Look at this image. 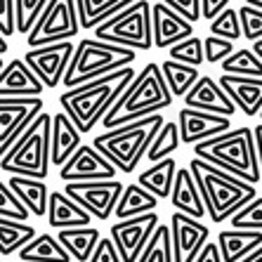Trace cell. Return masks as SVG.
I'll return each mask as SVG.
<instances>
[{
    "instance_id": "cell-8",
    "label": "cell",
    "mask_w": 262,
    "mask_h": 262,
    "mask_svg": "<svg viewBox=\"0 0 262 262\" xmlns=\"http://www.w3.org/2000/svg\"><path fill=\"white\" fill-rule=\"evenodd\" d=\"M154 5L149 0H137L133 7L123 10L106 24L95 31V38L111 45H121L130 50H151L154 48Z\"/></svg>"
},
{
    "instance_id": "cell-51",
    "label": "cell",
    "mask_w": 262,
    "mask_h": 262,
    "mask_svg": "<svg viewBox=\"0 0 262 262\" xmlns=\"http://www.w3.org/2000/svg\"><path fill=\"white\" fill-rule=\"evenodd\" d=\"M246 5H250V7H257V10H262V0H246Z\"/></svg>"
},
{
    "instance_id": "cell-38",
    "label": "cell",
    "mask_w": 262,
    "mask_h": 262,
    "mask_svg": "<svg viewBox=\"0 0 262 262\" xmlns=\"http://www.w3.org/2000/svg\"><path fill=\"white\" fill-rule=\"evenodd\" d=\"M29 215H31V210L12 191V187L7 184V180H3V182H0V217L14 220V222H24V220H29Z\"/></svg>"
},
{
    "instance_id": "cell-18",
    "label": "cell",
    "mask_w": 262,
    "mask_h": 262,
    "mask_svg": "<svg viewBox=\"0 0 262 262\" xmlns=\"http://www.w3.org/2000/svg\"><path fill=\"white\" fill-rule=\"evenodd\" d=\"M184 106L208 111V114H217V116H225V118H232L236 114V104L229 99L225 88L220 85L213 76H201L199 78V83L184 97Z\"/></svg>"
},
{
    "instance_id": "cell-23",
    "label": "cell",
    "mask_w": 262,
    "mask_h": 262,
    "mask_svg": "<svg viewBox=\"0 0 262 262\" xmlns=\"http://www.w3.org/2000/svg\"><path fill=\"white\" fill-rule=\"evenodd\" d=\"M80 146H83V133L73 125V121L64 111L55 114V123H52V165L64 168Z\"/></svg>"
},
{
    "instance_id": "cell-7",
    "label": "cell",
    "mask_w": 262,
    "mask_h": 262,
    "mask_svg": "<svg viewBox=\"0 0 262 262\" xmlns=\"http://www.w3.org/2000/svg\"><path fill=\"white\" fill-rule=\"evenodd\" d=\"M52 123H55V116L40 114L36 123L14 142L12 149L3 154L0 170L5 175L45 180L48 168L52 163Z\"/></svg>"
},
{
    "instance_id": "cell-9",
    "label": "cell",
    "mask_w": 262,
    "mask_h": 262,
    "mask_svg": "<svg viewBox=\"0 0 262 262\" xmlns=\"http://www.w3.org/2000/svg\"><path fill=\"white\" fill-rule=\"evenodd\" d=\"M80 29L83 26H80L76 0H50L33 31L26 36V45L29 50H38L57 43H69L73 36H78Z\"/></svg>"
},
{
    "instance_id": "cell-25",
    "label": "cell",
    "mask_w": 262,
    "mask_h": 262,
    "mask_svg": "<svg viewBox=\"0 0 262 262\" xmlns=\"http://www.w3.org/2000/svg\"><path fill=\"white\" fill-rule=\"evenodd\" d=\"M135 3L137 0H76L80 26L85 31H97L102 24L121 14L123 10L133 7Z\"/></svg>"
},
{
    "instance_id": "cell-31",
    "label": "cell",
    "mask_w": 262,
    "mask_h": 262,
    "mask_svg": "<svg viewBox=\"0 0 262 262\" xmlns=\"http://www.w3.org/2000/svg\"><path fill=\"white\" fill-rule=\"evenodd\" d=\"M0 229H3V238H0V255L10 257L14 253H21L26 246L38 236L36 229L29 222H14V220H0Z\"/></svg>"
},
{
    "instance_id": "cell-35",
    "label": "cell",
    "mask_w": 262,
    "mask_h": 262,
    "mask_svg": "<svg viewBox=\"0 0 262 262\" xmlns=\"http://www.w3.org/2000/svg\"><path fill=\"white\" fill-rule=\"evenodd\" d=\"M137 262H175L170 225H163V222H161L156 234L151 236L149 246L144 248V253H142V257Z\"/></svg>"
},
{
    "instance_id": "cell-37",
    "label": "cell",
    "mask_w": 262,
    "mask_h": 262,
    "mask_svg": "<svg viewBox=\"0 0 262 262\" xmlns=\"http://www.w3.org/2000/svg\"><path fill=\"white\" fill-rule=\"evenodd\" d=\"M210 36L225 38V40H232V43H236L238 38H244V26H241L238 10L229 7L215 21H210Z\"/></svg>"
},
{
    "instance_id": "cell-44",
    "label": "cell",
    "mask_w": 262,
    "mask_h": 262,
    "mask_svg": "<svg viewBox=\"0 0 262 262\" xmlns=\"http://www.w3.org/2000/svg\"><path fill=\"white\" fill-rule=\"evenodd\" d=\"M163 5H168L170 10H175L177 14H182L187 21L196 24L199 19L203 17L201 14V0H161Z\"/></svg>"
},
{
    "instance_id": "cell-52",
    "label": "cell",
    "mask_w": 262,
    "mask_h": 262,
    "mask_svg": "<svg viewBox=\"0 0 262 262\" xmlns=\"http://www.w3.org/2000/svg\"><path fill=\"white\" fill-rule=\"evenodd\" d=\"M7 52V38H3V43H0V55H5Z\"/></svg>"
},
{
    "instance_id": "cell-33",
    "label": "cell",
    "mask_w": 262,
    "mask_h": 262,
    "mask_svg": "<svg viewBox=\"0 0 262 262\" xmlns=\"http://www.w3.org/2000/svg\"><path fill=\"white\" fill-rule=\"evenodd\" d=\"M222 73L227 76H244V78H262V59L253 52V48L236 50L229 59L222 64Z\"/></svg>"
},
{
    "instance_id": "cell-20",
    "label": "cell",
    "mask_w": 262,
    "mask_h": 262,
    "mask_svg": "<svg viewBox=\"0 0 262 262\" xmlns=\"http://www.w3.org/2000/svg\"><path fill=\"white\" fill-rule=\"evenodd\" d=\"M217 83L225 88L236 109H241L248 118H253L262 111V78H244V76H227L222 73Z\"/></svg>"
},
{
    "instance_id": "cell-15",
    "label": "cell",
    "mask_w": 262,
    "mask_h": 262,
    "mask_svg": "<svg viewBox=\"0 0 262 262\" xmlns=\"http://www.w3.org/2000/svg\"><path fill=\"white\" fill-rule=\"evenodd\" d=\"M170 234H172V250L175 262H194L203 248L208 246L210 229L201 220H194L184 213H172L170 217Z\"/></svg>"
},
{
    "instance_id": "cell-6",
    "label": "cell",
    "mask_w": 262,
    "mask_h": 262,
    "mask_svg": "<svg viewBox=\"0 0 262 262\" xmlns=\"http://www.w3.org/2000/svg\"><path fill=\"white\" fill-rule=\"evenodd\" d=\"M135 59H137V52L130 48L104 43V40H97V38H83L76 45V55H73L71 67L67 71L64 88L76 90L80 85L106 78V76L121 71V69L133 67Z\"/></svg>"
},
{
    "instance_id": "cell-13",
    "label": "cell",
    "mask_w": 262,
    "mask_h": 262,
    "mask_svg": "<svg viewBox=\"0 0 262 262\" xmlns=\"http://www.w3.org/2000/svg\"><path fill=\"white\" fill-rule=\"evenodd\" d=\"M73 55H76V45L69 40V43L48 45V48L26 50L24 61L33 69V73L40 78L45 88H57L67 78Z\"/></svg>"
},
{
    "instance_id": "cell-11",
    "label": "cell",
    "mask_w": 262,
    "mask_h": 262,
    "mask_svg": "<svg viewBox=\"0 0 262 262\" xmlns=\"http://www.w3.org/2000/svg\"><path fill=\"white\" fill-rule=\"evenodd\" d=\"M123 182L118 180H104V182H69L64 194L71 196L80 208H85L95 220H109L116 215L118 201H121Z\"/></svg>"
},
{
    "instance_id": "cell-4",
    "label": "cell",
    "mask_w": 262,
    "mask_h": 262,
    "mask_svg": "<svg viewBox=\"0 0 262 262\" xmlns=\"http://www.w3.org/2000/svg\"><path fill=\"white\" fill-rule=\"evenodd\" d=\"M194 156L206 161V163L217 165V168L232 172L238 180H246L250 184H257L262 180L255 133L248 125L232 128L229 133L217 135L213 140L199 142L194 146Z\"/></svg>"
},
{
    "instance_id": "cell-27",
    "label": "cell",
    "mask_w": 262,
    "mask_h": 262,
    "mask_svg": "<svg viewBox=\"0 0 262 262\" xmlns=\"http://www.w3.org/2000/svg\"><path fill=\"white\" fill-rule=\"evenodd\" d=\"M7 184L12 187V191L21 199V203L29 208L33 217H45V215H48L50 194H48V184H45V180L10 175L7 177Z\"/></svg>"
},
{
    "instance_id": "cell-22",
    "label": "cell",
    "mask_w": 262,
    "mask_h": 262,
    "mask_svg": "<svg viewBox=\"0 0 262 262\" xmlns=\"http://www.w3.org/2000/svg\"><path fill=\"white\" fill-rule=\"evenodd\" d=\"M170 203L177 213H184L194 220H201L203 215H208L203 194H201V189H199V184H196L194 175H191L189 165H187V168H180V172H177Z\"/></svg>"
},
{
    "instance_id": "cell-3",
    "label": "cell",
    "mask_w": 262,
    "mask_h": 262,
    "mask_svg": "<svg viewBox=\"0 0 262 262\" xmlns=\"http://www.w3.org/2000/svg\"><path fill=\"white\" fill-rule=\"evenodd\" d=\"M189 170L194 175L196 184H199V189H201L208 208V217L213 222L232 220L241 208H246L250 201L257 199L255 184L238 180L232 172L222 170L213 163H206L196 156L189 161Z\"/></svg>"
},
{
    "instance_id": "cell-46",
    "label": "cell",
    "mask_w": 262,
    "mask_h": 262,
    "mask_svg": "<svg viewBox=\"0 0 262 262\" xmlns=\"http://www.w3.org/2000/svg\"><path fill=\"white\" fill-rule=\"evenodd\" d=\"M225 10H229V0H201V14L208 21H215Z\"/></svg>"
},
{
    "instance_id": "cell-50",
    "label": "cell",
    "mask_w": 262,
    "mask_h": 262,
    "mask_svg": "<svg viewBox=\"0 0 262 262\" xmlns=\"http://www.w3.org/2000/svg\"><path fill=\"white\" fill-rule=\"evenodd\" d=\"M253 52H255V55L262 59V40H257V43H253Z\"/></svg>"
},
{
    "instance_id": "cell-40",
    "label": "cell",
    "mask_w": 262,
    "mask_h": 262,
    "mask_svg": "<svg viewBox=\"0 0 262 262\" xmlns=\"http://www.w3.org/2000/svg\"><path fill=\"white\" fill-rule=\"evenodd\" d=\"M50 0H17V14H19V33L29 36L40 14L45 12Z\"/></svg>"
},
{
    "instance_id": "cell-17",
    "label": "cell",
    "mask_w": 262,
    "mask_h": 262,
    "mask_svg": "<svg viewBox=\"0 0 262 262\" xmlns=\"http://www.w3.org/2000/svg\"><path fill=\"white\" fill-rule=\"evenodd\" d=\"M154 48L170 50L194 36V24L163 3H154Z\"/></svg>"
},
{
    "instance_id": "cell-53",
    "label": "cell",
    "mask_w": 262,
    "mask_h": 262,
    "mask_svg": "<svg viewBox=\"0 0 262 262\" xmlns=\"http://www.w3.org/2000/svg\"><path fill=\"white\" fill-rule=\"evenodd\" d=\"M260 121H262V111H260Z\"/></svg>"
},
{
    "instance_id": "cell-16",
    "label": "cell",
    "mask_w": 262,
    "mask_h": 262,
    "mask_svg": "<svg viewBox=\"0 0 262 262\" xmlns=\"http://www.w3.org/2000/svg\"><path fill=\"white\" fill-rule=\"evenodd\" d=\"M177 123H180L182 144H191V146L232 130V118L208 114V111H199V109H189V106L180 109V121Z\"/></svg>"
},
{
    "instance_id": "cell-14",
    "label": "cell",
    "mask_w": 262,
    "mask_h": 262,
    "mask_svg": "<svg viewBox=\"0 0 262 262\" xmlns=\"http://www.w3.org/2000/svg\"><path fill=\"white\" fill-rule=\"evenodd\" d=\"M118 168L104 159L95 149V144H83L73 154L69 163L59 168V180L69 182H104V180H116Z\"/></svg>"
},
{
    "instance_id": "cell-42",
    "label": "cell",
    "mask_w": 262,
    "mask_h": 262,
    "mask_svg": "<svg viewBox=\"0 0 262 262\" xmlns=\"http://www.w3.org/2000/svg\"><path fill=\"white\" fill-rule=\"evenodd\" d=\"M203 45H206V61L208 64H222L225 59L236 52L232 40H225V38H217V36H208L203 38Z\"/></svg>"
},
{
    "instance_id": "cell-32",
    "label": "cell",
    "mask_w": 262,
    "mask_h": 262,
    "mask_svg": "<svg viewBox=\"0 0 262 262\" xmlns=\"http://www.w3.org/2000/svg\"><path fill=\"white\" fill-rule=\"evenodd\" d=\"M163 69V76H165V83L170 88L172 97H187L191 92V88L199 83V69L194 67H187V64H180V61H172V59H165L161 64Z\"/></svg>"
},
{
    "instance_id": "cell-48",
    "label": "cell",
    "mask_w": 262,
    "mask_h": 262,
    "mask_svg": "<svg viewBox=\"0 0 262 262\" xmlns=\"http://www.w3.org/2000/svg\"><path fill=\"white\" fill-rule=\"evenodd\" d=\"M255 133V146H257V159H260V168H262V123L253 128Z\"/></svg>"
},
{
    "instance_id": "cell-34",
    "label": "cell",
    "mask_w": 262,
    "mask_h": 262,
    "mask_svg": "<svg viewBox=\"0 0 262 262\" xmlns=\"http://www.w3.org/2000/svg\"><path fill=\"white\" fill-rule=\"evenodd\" d=\"M182 144V135H180V123H165L159 137L154 140L151 149L146 154L149 163H161L165 159H172V154Z\"/></svg>"
},
{
    "instance_id": "cell-28",
    "label": "cell",
    "mask_w": 262,
    "mask_h": 262,
    "mask_svg": "<svg viewBox=\"0 0 262 262\" xmlns=\"http://www.w3.org/2000/svg\"><path fill=\"white\" fill-rule=\"evenodd\" d=\"M59 244L69 250V255L78 262H90L97 250L102 234L97 227H78V229H61L57 232Z\"/></svg>"
},
{
    "instance_id": "cell-30",
    "label": "cell",
    "mask_w": 262,
    "mask_h": 262,
    "mask_svg": "<svg viewBox=\"0 0 262 262\" xmlns=\"http://www.w3.org/2000/svg\"><path fill=\"white\" fill-rule=\"evenodd\" d=\"M73 257L52 234H40L19 253V262H71Z\"/></svg>"
},
{
    "instance_id": "cell-49",
    "label": "cell",
    "mask_w": 262,
    "mask_h": 262,
    "mask_svg": "<svg viewBox=\"0 0 262 262\" xmlns=\"http://www.w3.org/2000/svg\"><path fill=\"white\" fill-rule=\"evenodd\" d=\"M241 262H262V246L255 250V253H250L246 260H241Z\"/></svg>"
},
{
    "instance_id": "cell-29",
    "label": "cell",
    "mask_w": 262,
    "mask_h": 262,
    "mask_svg": "<svg viewBox=\"0 0 262 262\" xmlns=\"http://www.w3.org/2000/svg\"><path fill=\"white\" fill-rule=\"evenodd\" d=\"M156 208H159V199L156 196L149 194L142 184L130 182V184H125V191H123L121 201H118L116 217H118V222L121 220L142 217V215L156 213Z\"/></svg>"
},
{
    "instance_id": "cell-10",
    "label": "cell",
    "mask_w": 262,
    "mask_h": 262,
    "mask_svg": "<svg viewBox=\"0 0 262 262\" xmlns=\"http://www.w3.org/2000/svg\"><path fill=\"white\" fill-rule=\"evenodd\" d=\"M43 106V97H0V154L10 151L36 118L45 114Z\"/></svg>"
},
{
    "instance_id": "cell-39",
    "label": "cell",
    "mask_w": 262,
    "mask_h": 262,
    "mask_svg": "<svg viewBox=\"0 0 262 262\" xmlns=\"http://www.w3.org/2000/svg\"><path fill=\"white\" fill-rule=\"evenodd\" d=\"M232 229H248V232H262V196L241 208L232 220Z\"/></svg>"
},
{
    "instance_id": "cell-36",
    "label": "cell",
    "mask_w": 262,
    "mask_h": 262,
    "mask_svg": "<svg viewBox=\"0 0 262 262\" xmlns=\"http://www.w3.org/2000/svg\"><path fill=\"white\" fill-rule=\"evenodd\" d=\"M172 61H180V64H187V67L201 69V64L206 61V45L199 36H191L189 40H182L180 45L168 50Z\"/></svg>"
},
{
    "instance_id": "cell-45",
    "label": "cell",
    "mask_w": 262,
    "mask_h": 262,
    "mask_svg": "<svg viewBox=\"0 0 262 262\" xmlns=\"http://www.w3.org/2000/svg\"><path fill=\"white\" fill-rule=\"evenodd\" d=\"M90 262H123L121 253H118L116 244H114V238H111V236L109 238H102Z\"/></svg>"
},
{
    "instance_id": "cell-2",
    "label": "cell",
    "mask_w": 262,
    "mask_h": 262,
    "mask_svg": "<svg viewBox=\"0 0 262 262\" xmlns=\"http://www.w3.org/2000/svg\"><path fill=\"white\" fill-rule=\"evenodd\" d=\"M172 104V92L165 83L163 69L156 61H149L140 73L135 83L125 90L121 99L116 102V106L106 114V118L102 121L104 130H116L130 123H137L142 118L156 116L163 109H168Z\"/></svg>"
},
{
    "instance_id": "cell-47",
    "label": "cell",
    "mask_w": 262,
    "mask_h": 262,
    "mask_svg": "<svg viewBox=\"0 0 262 262\" xmlns=\"http://www.w3.org/2000/svg\"><path fill=\"white\" fill-rule=\"evenodd\" d=\"M194 262H225V257L220 253L217 241H208V246L199 253V257H196Z\"/></svg>"
},
{
    "instance_id": "cell-19",
    "label": "cell",
    "mask_w": 262,
    "mask_h": 262,
    "mask_svg": "<svg viewBox=\"0 0 262 262\" xmlns=\"http://www.w3.org/2000/svg\"><path fill=\"white\" fill-rule=\"evenodd\" d=\"M45 85L24 59H12L3 64L0 71V95L3 97H40Z\"/></svg>"
},
{
    "instance_id": "cell-5",
    "label": "cell",
    "mask_w": 262,
    "mask_h": 262,
    "mask_svg": "<svg viewBox=\"0 0 262 262\" xmlns=\"http://www.w3.org/2000/svg\"><path fill=\"white\" fill-rule=\"evenodd\" d=\"M163 125V116L156 114V116L142 118V121L123 125V128L104 130L92 140V144L109 163L116 165L118 172L130 175L142 163V156L149 154L154 140L159 137Z\"/></svg>"
},
{
    "instance_id": "cell-26",
    "label": "cell",
    "mask_w": 262,
    "mask_h": 262,
    "mask_svg": "<svg viewBox=\"0 0 262 262\" xmlns=\"http://www.w3.org/2000/svg\"><path fill=\"white\" fill-rule=\"evenodd\" d=\"M217 246L225 262H241L262 246V232L225 229V232L217 234Z\"/></svg>"
},
{
    "instance_id": "cell-1",
    "label": "cell",
    "mask_w": 262,
    "mask_h": 262,
    "mask_svg": "<svg viewBox=\"0 0 262 262\" xmlns=\"http://www.w3.org/2000/svg\"><path fill=\"white\" fill-rule=\"evenodd\" d=\"M135 78H137V71L133 67L121 69V71L111 73L106 78H99L95 83L80 85L76 90L61 92L59 104H61V109H64V114L71 118L73 125L80 133H90L116 106V102L135 83Z\"/></svg>"
},
{
    "instance_id": "cell-24",
    "label": "cell",
    "mask_w": 262,
    "mask_h": 262,
    "mask_svg": "<svg viewBox=\"0 0 262 262\" xmlns=\"http://www.w3.org/2000/svg\"><path fill=\"white\" fill-rule=\"evenodd\" d=\"M177 172H180V165L175 159H165L161 163L149 165L146 170L140 172L137 177V184H142L149 194H154L159 201H165L172 196V187H175Z\"/></svg>"
},
{
    "instance_id": "cell-12",
    "label": "cell",
    "mask_w": 262,
    "mask_h": 262,
    "mask_svg": "<svg viewBox=\"0 0 262 262\" xmlns=\"http://www.w3.org/2000/svg\"><path fill=\"white\" fill-rule=\"evenodd\" d=\"M159 225H161L159 213H149V215L133 217V220H121L116 225H111L109 236L114 238V244H116L123 262L140 260L144 248L151 241V236L159 229Z\"/></svg>"
},
{
    "instance_id": "cell-41",
    "label": "cell",
    "mask_w": 262,
    "mask_h": 262,
    "mask_svg": "<svg viewBox=\"0 0 262 262\" xmlns=\"http://www.w3.org/2000/svg\"><path fill=\"white\" fill-rule=\"evenodd\" d=\"M238 17H241V26H244V38H248L250 43L262 40V10L241 5L238 7Z\"/></svg>"
},
{
    "instance_id": "cell-21",
    "label": "cell",
    "mask_w": 262,
    "mask_h": 262,
    "mask_svg": "<svg viewBox=\"0 0 262 262\" xmlns=\"http://www.w3.org/2000/svg\"><path fill=\"white\" fill-rule=\"evenodd\" d=\"M92 215L85 208H80L71 196L64 191H50V208H48V225L57 232L61 229H78V227H90Z\"/></svg>"
},
{
    "instance_id": "cell-43",
    "label": "cell",
    "mask_w": 262,
    "mask_h": 262,
    "mask_svg": "<svg viewBox=\"0 0 262 262\" xmlns=\"http://www.w3.org/2000/svg\"><path fill=\"white\" fill-rule=\"evenodd\" d=\"M0 31L3 38H10L19 33V14H17V0H3V12H0Z\"/></svg>"
}]
</instances>
